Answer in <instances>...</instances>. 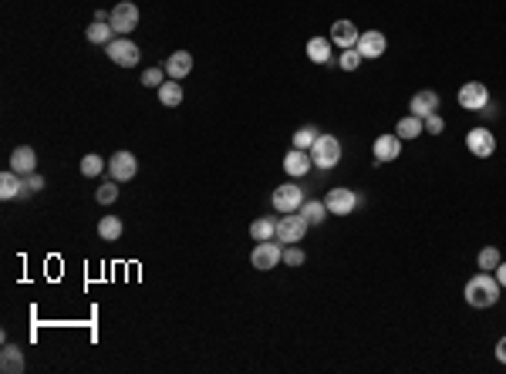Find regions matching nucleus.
Masks as SVG:
<instances>
[{"label":"nucleus","instance_id":"nucleus-1","mask_svg":"<svg viewBox=\"0 0 506 374\" xmlns=\"http://www.w3.org/2000/svg\"><path fill=\"white\" fill-rule=\"evenodd\" d=\"M500 294H503V287L496 284L493 273H476L473 280L466 284V290H463V297H466L469 307L476 310H486V307H496V300H500Z\"/></svg>","mask_w":506,"mask_h":374},{"label":"nucleus","instance_id":"nucleus-2","mask_svg":"<svg viewBox=\"0 0 506 374\" xmlns=\"http://www.w3.org/2000/svg\"><path fill=\"white\" fill-rule=\"evenodd\" d=\"M105 54L112 58V65L118 68H135L139 65V58H142V51H139V44L129 38H122V34H115V38L105 44Z\"/></svg>","mask_w":506,"mask_h":374},{"label":"nucleus","instance_id":"nucleus-3","mask_svg":"<svg viewBox=\"0 0 506 374\" xmlns=\"http://www.w3.org/2000/svg\"><path fill=\"white\" fill-rule=\"evenodd\" d=\"M341 139L337 135H317V142L311 145V159L317 169H334L341 162Z\"/></svg>","mask_w":506,"mask_h":374},{"label":"nucleus","instance_id":"nucleus-4","mask_svg":"<svg viewBox=\"0 0 506 374\" xmlns=\"http://www.w3.org/2000/svg\"><path fill=\"white\" fill-rule=\"evenodd\" d=\"M325 206L331 216H351L354 206H362V196L354 193V189H348V186H337V189H327Z\"/></svg>","mask_w":506,"mask_h":374},{"label":"nucleus","instance_id":"nucleus-5","mask_svg":"<svg viewBox=\"0 0 506 374\" xmlns=\"http://www.w3.org/2000/svg\"><path fill=\"white\" fill-rule=\"evenodd\" d=\"M307 226H311V223L304 220L300 213H280V220H277V243H284V246L300 243Z\"/></svg>","mask_w":506,"mask_h":374},{"label":"nucleus","instance_id":"nucleus-6","mask_svg":"<svg viewBox=\"0 0 506 374\" xmlns=\"http://www.w3.org/2000/svg\"><path fill=\"white\" fill-rule=\"evenodd\" d=\"M250 263H253V270H273L277 263H284V246L277 243V240H263V243L253 246V253H250Z\"/></svg>","mask_w":506,"mask_h":374},{"label":"nucleus","instance_id":"nucleus-7","mask_svg":"<svg viewBox=\"0 0 506 374\" xmlns=\"http://www.w3.org/2000/svg\"><path fill=\"white\" fill-rule=\"evenodd\" d=\"M108 14H112V17H108V24L115 27V34H122V38H129L132 31L139 27V7H135L132 0H122V4H115Z\"/></svg>","mask_w":506,"mask_h":374},{"label":"nucleus","instance_id":"nucleus-8","mask_svg":"<svg viewBox=\"0 0 506 374\" xmlns=\"http://www.w3.org/2000/svg\"><path fill=\"white\" fill-rule=\"evenodd\" d=\"M270 203L277 213H297V209L304 206V189H300L297 182H284V186L273 189Z\"/></svg>","mask_w":506,"mask_h":374},{"label":"nucleus","instance_id":"nucleus-9","mask_svg":"<svg viewBox=\"0 0 506 374\" xmlns=\"http://www.w3.org/2000/svg\"><path fill=\"white\" fill-rule=\"evenodd\" d=\"M459 108L463 112H483V108H490V88L483 81H466L459 88Z\"/></svg>","mask_w":506,"mask_h":374},{"label":"nucleus","instance_id":"nucleus-10","mask_svg":"<svg viewBox=\"0 0 506 374\" xmlns=\"http://www.w3.org/2000/svg\"><path fill=\"white\" fill-rule=\"evenodd\" d=\"M466 149L476 155V159H490V155L496 152V135L490 129L476 125V129L466 132Z\"/></svg>","mask_w":506,"mask_h":374},{"label":"nucleus","instance_id":"nucleus-11","mask_svg":"<svg viewBox=\"0 0 506 374\" xmlns=\"http://www.w3.org/2000/svg\"><path fill=\"white\" fill-rule=\"evenodd\" d=\"M135 172H139V159L132 152H115L108 159V176L115 182H129L135 179Z\"/></svg>","mask_w":506,"mask_h":374},{"label":"nucleus","instance_id":"nucleus-12","mask_svg":"<svg viewBox=\"0 0 506 374\" xmlns=\"http://www.w3.org/2000/svg\"><path fill=\"white\" fill-rule=\"evenodd\" d=\"M371 152H375V166H385V162H395L399 155H402V139L389 132V135H378L375 145H371Z\"/></svg>","mask_w":506,"mask_h":374},{"label":"nucleus","instance_id":"nucleus-13","mask_svg":"<svg viewBox=\"0 0 506 374\" xmlns=\"http://www.w3.org/2000/svg\"><path fill=\"white\" fill-rule=\"evenodd\" d=\"M354 48H358V54H362L364 61H375V58H381V54H385V48H389V38H385L381 31H364Z\"/></svg>","mask_w":506,"mask_h":374},{"label":"nucleus","instance_id":"nucleus-14","mask_svg":"<svg viewBox=\"0 0 506 374\" xmlns=\"http://www.w3.org/2000/svg\"><path fill=\"white\" fill-rule=\"evenodd\" d=\"M311 169H314V159L307 149H290V152L284 155V172L290 179H304Z\"/></svg>","mask_w":506,"mask_h":374},{"label":"nucleus","instance_id":"nucleus-15","mask_svg":"<svg viewBox=\"0 0 506 374\" xmlns=\"http://www.w3.org/2000/svg\"><path fill=\"white\" fill-rule=\"evenodd\" d=\"M439 112V95L436 91H416L412 95V102H409V115H416L426 122L428 115H436Z\"/></svg>","mask_w":506,"mask_h":374},{"label":"nucleus","instance_id":"nucleus-16","mask_svg":"<svg viewBox=\"0 0 506 374\" xmlns=\"http://www.w3.org/2000/svg\"><path fill=\"white\" fill-rule=\"evenodd\" d=\"M327 38H331V44H337V48L344 51V48H354V44H358L362 31L351 24V21H334V24H331V34H327Z\"/></svg>","mask_w":506,"mask_h":374},{"label":"nucleus","instance_id":"nucleus-17","mask_svg":"<svg viewBox=\"0 0 506 374\" xmlns=\"http://www.w3.org/2000/svg\"><path fill=\"white\" fill-rule=\"evenodd\" d=\"M11 169L17 172V176H31V172L38 169V152H34L31 145L14 149V152H11Z\"/></svg>","mask_w":506,"mask_h":374},{"label":"nucleus","instance_id":"nucleus-18","mask_svg":"<svg viewBox=\"0 0 506 374\" xmlns=\"http://www.w3.org/2000/svg\"><path fill=\"white\" fill-rule=\"evenodd\" d=\"M189 71H193V54L189 51H172L166 58V75L169 78L182 81V78H189Z\"/></svg>","mask_w":506,"mask_h":374},{"label":"nucleus","instance_id":"nucleus-19","mask_svg":"<svg viewBox=\"0 0 506 374\" xmlns=\"http://www.w3.org/2000/svg\"><path fill=\"white\" fill-rule=\"evenodd\" d=\"M0 371L4 374L24 371V354H21V348H14V344H7V341H4V351H0Z\"/></svg>","mask_w":506,"mask_h":374},{"label":"nucleus","instance_id":"nucleus-20","mask_svg":"<svg viewBox=\"0 0 506 374\" xmlns=\"http://www.w3.org/2000/svg\"><path fill=\"white\" fill-rule=\"evenodd\" d=\"M156 91H159V102H162V108H179V105H182V85L176 81V78L162 81Z\"/></svg>","mask_w":506,"mask_h":374},{"label":"nucleus","instance_id":"nucleus-21","mask_svg":"<svg viewBox=\"0 0 506 374\" xmlns=\"http://www.w3.org/2000/svg\"><path fill=\"white\" fill-rule=\"evenodd\" d=\"M395 135H399L402 142H409V139H418V135H426V122H422V118H416V115H405V118H399Z\"/></svg>","mask_w":506,"mask_h":374},{"label":"nucleus","instance_id":"nucleus-22","mask_svg":"<svg viewBox=\"0 0 506 374\" xmlns=\"http://www.w3.org/2000/svg\"><path fill=\"white\" fill-rule=\"evenodd\" d=\"M21 193H24V176H17L14 169H7L0 176V199H17Z\"/></svg>","mask_w":506,"mask_h":374},{"label":"nucleus","instance_id":"nucleus-23","mask_svg":"<svg viewBox=\"0 0 506 374\" xmlns=\"http://www.w3.org/2000/svg\"><path fill=\"white\" fill-rule=\"evenodd\" d=\"M304 220L311 223V226H317V223H325L327 220V206H325V199H304V206L297 209Z\"/></svg>","mask_w":506,"mask_h":374},{"label":"nucleus","instance_id":"nucleus-24","mask_svg":"<svg viewBox=\"0 0 506 374\" xmlns=\"http://www.w3.org/2000/svg\"><path fill=\"white\" fill-rule=\"evenodd\" d=\"M307 58L314 65H327L331 61V38H311L307 41Z\"/></svg>","mask_w":506,"mask_h":374},{"label":"nucleus","instance_id":"nucleus-25","mask_svg":"<svg viewBox=\"0 0 506 374\" xmlns=\"http://www.w3.org/2000/svg\"><path fill=\"white\" fill-rule=\"evenodd\" d=\"M85 38H88L91 44H102V48H105L108 41L115 38V27L108 24V21H95L91 27H85Z\"/></svg>","mask_w":506,"mask_h":374},{"label":"nucleus","instance_id":"nucleus-26","mask_svg":"<svg viewBox=\"0 0 506 374\" xmlns=\"http://www.w3.org/2000/svg\"><path fill=\"white\" fill-rule=\"evenodd\" d=\"M250 236H253V243H263V240H277V223L273 220H253L250 223Z\"/></svg>","mask_w":506,"mask_h":374},{"label":"nucleus","instance_id":"nucleus-27","mask_svg":"<svg viewBox=\"0 0 506 374\" xmlns=\"http://www.w3.org/2000/svg\"><path fill=\"white\" fill-rule=\"evenodd\" d=\"M98 236H102L105 243H115L118 236H122V220L118 216H102L98 220Z\"/></svg>","mask_w":506,"mask_h":374},{"label":"nucleus","instance_id":"nucleus-28","mask_svg":"<svg viewBox=\"0 0 506 374\" xmlns=\"http://www.w3.org/2000/svg\"><path fill=\"white\" fill-rule=\"evenodd\" d=\"M500 263H503V257H500L496 246H486V250H480V257H476V267H480L483 273H493Z\"/></svg>","mask_w":506,"mask_h":374},{"label":"nucleus","instance_id":"nucleus-29","mask_svg":"<svg viewBox=\"0 0 506 374\" xmlns=\"http://www.w3.org/2000/svg\"><path fill=\"white\" fill-rule=\"evenodd\" d=\"M102 169H108V162H105L102 155L88 152L85 159H81V176H85V179H95V176H102Z\"/></svg>","mask_w":506,"mask_h":374},{"label":"nucleus","instance_id":"nucleus-30","mask_svg":"<svg viewBox=\"0 0 506 374\" xmlns=\"http://www.w3.org/2000/svg\"><path fill=\"white\" fill-rule=\"evenodd\" d=\"M95 199H98V206H112V203L118 199V182L115 179L102 182V186L95 189Z\"/></svg>","mask_w":506,"mask_h":374},{"label":"nucleus","instance_id":"nucleus-31","mask_svg":"<svg viewBox=\"0 0 506 374\" xmlns=\"http://www.w3.org/2000/svg\"><path fill=\"white\" fill-rule=\"evenodd\" d=\"M317 135H321V132L314 129V125H304V129H297V132H294V149H307V152H311V145L317 142Z\"/></svg>","mask_w":506,"mask_h":374},{"label":"nucleus","instance_id":"nucleus-32","mask_svg":"<svg viewBox=\"0 0 506 374\" xmlns=\"http://www.w3.org/2000/svg\"><path fill=\"white\" fill-rule=\"evenodd\" d=\"M362 54H358V48H344V51H341V58H337V65L344 68V71H358V68H362Z\"/></svg>","mask_w":506,"mask_h":374},{"label":"nucleus","instance_id":"nucleus-33","mask_svg":"<svg viewBox=\"0 0 506 374\" xmlns=\"http://www.w3.org/2000/svg\"><path fill=\"white\" fill-rule=\"evenodd\" d=\"M166 81V68H145L142 71V85L145 88H159Z\"/></svg>","mask_w":506,"mask_h":374},{"label":"nucleus","instance_id":"nucleus-34","mask_svg":"<svg viewBox=\"0 0 506 374\" xmlns=\"http://www.w3.org/2000/svg\"><path fill=\"white\" fill-rule=\"evenodd\" d=\"M304 250H300L297 243H290V246H284V263L287 267H304Z\"/></svg>","mask_w":506,"mask_h":374},{"label":"nucleus","instance_id":"nucleus-35","mask_svg":"<svg viewBox=\"0 0 506 374\" xmlns=\"http://www.w3.org/2000/svg\"><path fill=\"white\" fill-rule=\"evenodd\" d=\"M41 189H44V179H41L38 172L24 176V193H21V196H34V193H41Z\"/></svg>","mask_w":506,"mask_h":374},{"label":"nucleus","instance_id":"nucleus-36","mask_svg":"<svg viewBox=\"0 0 506 374\" xmlns=\"http://www.w3.org/2000/svg\"><path fill=\"white\" fill-rule=\"evenodd\" d=\"M442 129H446V118H442L439 112L426 118V135H442Z\"/></svg>","mask_w":506,"mask_h":374},{"label":"nucleus","instance_id":"nucleus-37","mask_svg":"<svg viewBox=\"0 0 506 374\" xmlns=\"http://www.w3.org/2000/svg\"><path fill=\"white\" fill-rule=\"evenodd\" d=\"M493 277H496V284H500V287L506 290V260H503V263H500V267L493 270Z\"/></svg>","mask_w":506,"mask_h":374},{"label":"nucleus","instance_id":"nucleus-38","mask_svg":"<svg viewBox=\"0 0 506 374\" xmlns=\"http://www.w3.org/2000/svg\"><path fill=\"white\" fill-rule=\"evenodd\" d=\"M496 358H500V361L506 364V334L500 337V341H496Z\"/></svg>","mask_w":506,"mask_h":374}]
</instances>
